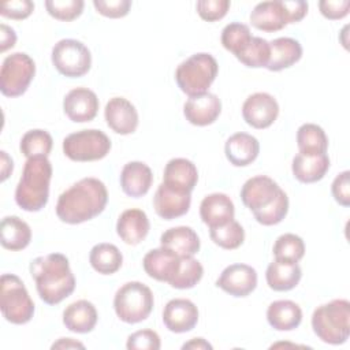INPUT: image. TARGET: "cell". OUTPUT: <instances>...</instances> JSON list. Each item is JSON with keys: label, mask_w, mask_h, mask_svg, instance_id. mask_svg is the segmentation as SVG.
I'll return each mask as SVG.
<instances>
[{"label": "cell", "mask_w": 350, "mask_h": 350, "mask_svg": "<svg viewBox=\"0 0 350 350\" xmlns=\"http://www.w3.org/2000/svg\"><path fill=\"white\" fill-rule=\"evenodd\" d=\"M89 262L92 268L101 275H112L120 269L123 256L118 246L112 243H97L89 253Z\"/></svg>", "instance_id": "33"}, {"label": "cell", "mask_w": 350, "mask_h": 350, "mask_svg": "<svg viewBox=\"0 0 350 350\" xmlns=\"http://www.w3.org/2000/svg\"><path fill=\"white\" fill-rule=\"evenodd\" d=\"M126 347L129 350H159L161 347V340L156 331L139 329L129 335Z\"/></svg>", "instance_id": "43"}, {"label": "cell", "mask_w": 350, "mask_h": 350, "mask_svg": "<svg viewBox=\"0 0 350 350\" xmlns=\"http://www.w3.org/2000/svg\"><path fill=\"white\" fill-rule=\"evenodd\" d=\"M52 164L48 157H30L25 163L22 176L15 189V201L27 212L41 211L49 198Z\"/></svg>", "instance_id": "3"}, {"label": "cell", "mask_w": 350, "mask_h": 350, "mask_svg": "<svg viewBox=\"0 0 350 350\" xmlns=\"http://www.w3.org/2000/svg\"><path fill=\"white\" fill-rule=\"evenodd\" d=\"M31 241L30 226L18 216H5L0 224V242L4 249L16 252L29 246Z\"/></svg>", "instance_id": "32"}, {"label": "cell", "mask_w": 350, "mask_h": 350, "mask_svg": "<svg viewBox=\"0 0 350 350\" xmlns=\"http://www.w3.org/2000/svg\"><path fill=\"white\" fill-rule=\"evenodd\" d=\"M302 278V269L298 262L273 260L269 262L265 279L269 288L275 291H288L293 290Z\"/></svg>", "instance_id": "30"}, {"label": "cell", "mask_w": 350, "mask_h": 350, "mask_svg": "<svg viewBox=\"0 0 350 350\" xmlns=\"http://www.w3.org/2000/svg\"><path fill=\"white\" fill-rule=\"evenodd\" d=\"M0 308L4 319L12 324H26L34 314V302L23 282L12 273L0 279Z\"/></svg>", "instance_id": "7"}, {"label": "cell", "mask_w": 350, "mask_h": 350, "mask_svg": "<svg viewBox=\"0 0 350 350\" xmlns=\"http://www.w3.org/2000/svg\"><path fill=\"white\" fill-rule=\"evenodd\" d=\"M221 112V101L213 93H204L201 96L189 97L183 105V115L186 120L194 126L212 124Z\"/></svg>", "instance_id": "18"}, {"label": "cell", "mask_w": 350, "mask_h": 350, "mask_svg": "<svg viewBox=\"0 0 350 350\" xmlns=\"http://www.w3.org/2000/svg\"><path fill=\"white\" fill-rule=\"evenodd\" d=\"M107 202L105 185L97 178H82L59 196L56 215L63 223L79 224L98 216Z\"/></svg>", "instance_id": "1"}, {"label": "cell", "mask_w": 350, "mask_h": 350, "mask_svg": "<svg viewBox=\"0 0 350 350\" xmlns=\"http://www.w3.org/2000/svg\"><path fill=\"white\" fill-rule=\"evenodd\" d=\"M97 309L88 299H78L70 304L63 312V324L71 332L88 334L97 324Z\"/></svg>", "instance_id": "26"}, {"label": "cell", "mask_w": 350, "mask_h": 350, "mask_svg": "<svg viewBox=\"0 0 350 350\" xmlns=\"http://www.w3.org/2000/svg\"><path fill=\"white\" fill-rule=\"evenodd\" d=\"M249 18L252 26L262 31H278L288 23L283 0L261 1L256 4Z\"/></svg>", "instance_id": "22"}, {"label": "cell", "mask_w": 350, "mask_h": 350, "mask_svg": "<svg viewBox=\"0 0 350 350\" xmlns=\"http://www.w3.org/2000/svg\"><path fill=\"white\" fill-rule=\"evenodd\" d=\"M235 57L252 68L267 67L269 62V42L261 37H252Z\"/></svg>", "instance_id": "38"}, {"label": "cell", "mask_w": 350, "mask_h": 350, "mask_svg": "<svg viewBox=\"0 0 350 350\" xmlns=\"http://www.w3.org/2000/svg\"><path fill=\"white\" fill-rule=\"evenodd\" d=\"M230 5L231 3L228 0H198L196 8L204 21L215 22L227 14Z\"/></svg>", "instance_id": "44"}, {"label": "cell", "mask_w": 350, "mask_h": 350, "mask_svg": "<svg viewBox=\"0 0 350 350\" xmlns=\"http://www.w3.org/2000/svg\"><path fill=\"white\" fill-rule=\"evenodd\" d=\"M0 156H1V182H4L8 178V175L12 172L14 163H12V159L7 154V152L1 150Z\"/></svg>", "instance_id": "51"}, {"label": "cell", "mask_w": 350, "mask_h": 350, "mask_svg": "<svg viewBox=\"0 0 350 350\" xmlns=\"http://www.w3.org/2000/svg\"><path fill=\"white\" fill-rule=\"evenodd\" d=\"M36 74L34 60L23 52L8 55L0 70V90L7 97L22 96Z\"/></svg>", "instance_id": "9"}, {"label": "cell", "mask_w": 350, "mask_h": 350, "mask_svg": "<svg viewBox=\"0 0 350 350\" xmlns=\"http://www.w3.org/2000/svg\"><path fill=\"white\" fill-rule=\"evenodd\" d=\"M227 160L235 167H246L252 164L260 153V142L247 133L232 134L224 145Z\"/></svg>", "instance_id": "23"}, {"label": "cell", "mask_w": 350, "mask_h": 350, "mask_svg": "<svg viewBox=\"0 0 350 350\" xmlns=\"http://www.w3.org/2000/svg\"><path fill=\"white\" fill-rule=\"evenodd\" d=\"M153 182L152 170L142 161H130L124 164L120 172V186L129 197L145 196Z\"/></svg>", "instance_id": "25"}, {"label": "cell", "mask_w": 350, "mask_h": 350, "mask_svg": "<svg viewBox=\"0 0 350 350\" xmlns=\"http://www.w3.org/2000/svg\"><path fill=\"white\" fill-rule=\"evenodd\" d=\"M331 193L335 201L342 206L350 205V172L343 171L334 179L331 185Z\"/></svg>", "instance_id": "47"}, {"label": "cell", "mask_w": 350, "mask_h": 350, "mask_svg": "<svg viewBox=\"0 0 350 350\" xmlns=\"http://www.w3.org/2000/svg\"><path fill=\"white\" fill-rule=\"evenodd\" d=\"M85 3L82 0H46L45 8L51 16L59 21H74L83 11Z\"/></svg>", "instance_id": "42"}, {"label": "cell", "mask_w": 350, "mask_h": 350, "mask_svg": "<svg viewBox=\"0 0 350 350\" xmlns=\"http://www.w3.org/2000/svg\"><path fill=\"white\" fill-rule=\"evenodd\" d=\"M288 212V197L287 194L280 189L275 200L267 205L265 208L253 212L254 219L262 224V226H275L280 223Z\"/></svg>", "instance_id": "40"}, {"label": "cell", "mask_w": 350, "mask_h": 350, "mask_svg": "<svg viewBox=\"0 0 350 350\" xmlns=\"http://www.w3.org/2000/svg\"><path fill=\"white\" fill-rule=\"evenodd\" d=\"M204 275V268L198 260L191 257H180V265L175 276L168 282L171 287L186 290L194 287Z\"/></svg>", "instance_id": "37"}, {"label": "cell", "mask_w": 350, "mask_h": 350, "mask_svg": "<svg viewBox=\"0 0 350 350\" xmlns=\"http://www.w3.org/2000/svg\"><path fill=\"white\" fill-rule=\"evenodd\" d=\"M160 245L179 257H191L200 250V238L191 227L178 226L161 234Z\"/></svg>", "instance_id": "27"}, {"label": "cell", "mask_w": 350, "mask_h": 350, "mask_svg": "<svg viewBox=\"0 0 350 350\" xmlns=\"http://www.w3.org/2000/svg\"><path fill=\"white\" fill-rule=\"evenodd\" d=\"M302 57L301 44L291 37H279L269 42V71H280L291 67Z\"/></svg>", "instance_id": "29"}, {"label": "cell", "mask_w": 350, "mask_h": 350, "mask_svg": "<svg viewBox=\"0 0 350 350\" xmlns=\"http://www.w3.org/2000/svg\"><path fill=\"white\" fill-rule=\"evenodd\" d=\"M216 286L232 297H246L257 286V272L247 264H231L221 271Z\"/></svg>", "instance_id": "12"}, {"label": "cell", "mask_w": 350, "mask_h": 350, "mask_svg": "<svg viewBox=\"0 0 350 350\" xmlns=\"http://www.w3.org/2000/svg\"><path fill=\"white\" fill-rule=\"evenodd\" d=\"M109 150V137L97 129L75 131L63 139V153L72 161L101 160Z\"/></svg>", "instance_id": "8"}, {"label": "cell", "mask_w": 350, "mask_h": 350, "mask_svg": "<svg viewBox=\"0 0 350 350\" xmlns=\"http://www.w3.org/2000/svg\"><path fill=\"white\" fill-rule=\"evenodd\" d=\"M98 104V98L93 90L88 88H75L64 96L63 109L70 120L85 123L96 118Z\"/></svg>", "instance_id": "16"}, {"label": "cell", "mask_w": 350, "mask_h": 350, "mask_svg": "<svg viewBox=\"0 0 350 350\" xmlns=\"http://www.w3.org/2000/svg\"><path fill=\"white\" fill-rule=\"evenodd\" d=\"M96 11L108 18H123L129 14L130 0H93Z\"/></svg>", "instance_id": "45"}, {"label": "cell", "mask_w": 350, "mask_h": 350, "mask_svg": "<svg viewBox=\"0 0 350 350\" xmlns=\"http://www.w3.org/2000/svg\"><path fill=\"white\" fill-rule=\"evenodd\" d=\"M142 265L145 272L159 280V282H170L179 269L180 257L165 247H157L149 250L142 260Z\"/></svg>", "instance_id": "19"}, {"label": "cell", "mask_w": 350, "mask_h": 350, "mask_svg": "<svg viewBox=\"0 0 350 350\" xmlns=\"http://www.w3.org/2000/svg\"><path fill=\"white\" fill-rule=\"evenodd\" d=\"M153 304L152 290L141 282L124 283L113 297L115 313L127 324H137L146 320L153 309Z\"/></svg>", "instance_id": "6"}, {"label": "cell", "mask_w": 350, "mask_h": 350, "mask_svg": "<svg viewBox=\"0 0 350 350\" xmlns=\"http://www.w3.org/2000/svg\"><path fill=\"white\" fill-rule=\"evenodd\" d=\"M165 328L175 334L191 331L198 323V309L190 299L175 298L167 302L163 310Z\"/></svg>", "instance_id": "15"}, {"label": "cell", "mask_w": 350, "mask_h": 350, "mask_svg": "<svg viewBox=\"0 0 350 350\" xmlns=\"http://www.w3.org/2000/svg\"><path fill=\"white\" fill-rule=\"evenodd\" d=\"M252 37L249 26L241 22H231L221 31V44L227 51L237 56Z\"/></svg>", "instance_id": "41"}, {"label": "cell", "mask_w": 350, "mask_h": 350, "mask_svg": "<svg viewBox=\"0 0 350 350\" xmlns=\"http://www.w3.org/2000/svg\"><path fill=\"white\" fill-rule=\"evenodd\" d=\"M297 145L299 153L319 154L328 149V138L325 131L314 123H304L297 130Z\"/></svg>", "instance_id": "34"}, {"label": "cell", "mask_w": 350, "mask_h": 350, "mask_svg": "<svg viewBox=\"0 0 350 350\" xmlns=\"http://www.w3.org/2000/svg\"><path fill=\"white\" fill-rule=\"evenodd\" d=\"M16 42L15 30L4 23L0 25V51L5 52L7 49L12 48Z\"/></svg>", "instance_id": "50"}, {"label": "cell", "mask_w": 350, "mask_h": 350, "mask_svg": "<svg viewBox=\"0 0 350 350\" xmlns=\"http://www.w3.org/2000/svg\"><path fill=\"white\" fill-rule=\"evenodd\" d=\"M182 349L185 350V349H193V350H212V345L211 343H208L204 338H193L191 340H189V342H186L183 346H182Z\"/></svg>", "instance_id": "53"}, {"label": "cell", "mask_w": 350, "mask_h": 350, "mask_svg": "<svg viewBox=\"0 0 350 350\" xmlns=\"http://www.w3.org/2000/svg\"><path fill=\"white\" fill-rule=\"evenodd\" d=\"M30 273L40 298L48 305H57L75 288V276L68 258L62 253L40 256L30 262Z\"/></svg>", "instance_id": "2"}, {"label": "cell", "mask_w": 350, "mask_h": 350, "mask_svg": "<svg viewBox=\"0 0 350 350\" xmlns=\"http://www.w3.org/2000/svg\"><path fill=\"white\" fill-rule=\"evenodd\" d=\"M209 237L221 249L232 250L243 243L245 230L237 220H231L223 226L209 228Z\"/></svg>", "instance_id": "36"}, {"label": "cell", "mask_w": 350, "mask_h": 350, "mask_svg": "<svg viewBox=\"0 0 350 350\" xmlns=\"http://www.w3.org/2000/svg\"><path fill=\"white\" fill-rule=\"evenodd\" d=\"M272 252L276 260L298 262L305 254V243L301 237L287 232L278 237Z\"/></svg>", "instance_id": "39"}, {"label": "cell", "mask_w": 350, "mask_h": 350, "mask_svg": "<svg viewBox=\"0 0 350 350\" xmlns=\"http://www.w3.org/2000/svg\"><path fill=\"white\" fill-rule=\"evenodd\" d=\"M280 186L267 175H257L247 179L241 189V200L252 212L269 205L278 196Z\"/></svg>", "instance_id": "14"}, {"label": "cell", "mask_w": 350, "mask_h": 350, "mask_svg": "<svg viewBox=\"0 0 350 350\" xmlns=\"http://www.w3.org/2000/svg\"><path fill=\"white\" fill-rule=\"evenodd\" d=\"M52 64L64 77H83L92 66V55L88 46L74 38H63L52 48Z\"/></svg>", "instance_id": "10"}, {"label": "cell", "mask_w": 350, "mask_h": 350, "mask_svg": "<svg viewBox=\"0 0 350 350\" xmlns=\"http://www.w3.org/2000/svg\"><path fill=\"white\" fill-rule=\"evenodd\" d=\"M279 115V104L273 96L265 92L250 94L242 105L243 120L254 129L269 127Z\"/></svg>", "instance_id": "11"}, {"label": "cell", "mask_w": 350, "mask_h": 350, "mask_svg": "<svg viewBox=\"0 0 350 350\" xmlns=\"http://www.w3.org/2000/svg\"><path fill=\"white\" fill-rule=\"evenodd\" d=\"M150 228L149 219L142 209L131 208L120 213L116 223L119 238L127 245H138L142 242Z\"/></svg>", "instance_id": "21"}, {"label": "cell", "mask_w": 350, "mask_h": 350, "mask_svg": "<svg viewBox=\"0 0 350 350\" xmlns=\"http://www.w3.org/2000/svg\"><path fill=\"white\" fill-rule=\"evenodd\" d=\"M267 320L276 331H293L298 328L302 321V310L294 301H273L267 309Z\"/></svg>", "instance_id": "31"}, {"label": "cell", "mask_w": 350, "mask_h": 350, "mask_svg": "<svg viewBox=\"0 0 350 350\" xmlns=\"http://www.w3.org/2000/svg\"><path fill=\"white\" fill-rule=\"evenodd\" d=\"M235 206L232 200L224 193H212L202 198L200 204L201 220L209 227L223 226L234 220Z\"/></svg>", "instance_id": "20"}, {"label": "cell", "mask_w": 350, "mask_h": 350, "mask_svg": "<svg viewBox=\"0 0 350 350\" xmlns=\"http://www.w3.org/2000/svg\"><path fill=\"white\" fill-rule=\"evenodd\" d=\"M191 204V193L180 191L160 183L153 196V208L164 220L180 217L189 212Z\"/></svg>", "instance_id": "13"}, {"label": "cell", "mask_w": 350, "mask_h": 350, "mask_svg": "<svg viewBox=\"0 0 350 350\" xmlns=\"http://www.w3.org/2000/svg\"><path fill=\"white\" fill-rule=\"evenodd\" d=\"M288 23H295L304 19L308 12V3L304 0H283Z\"/></svg>", "instance_id": "49"}, {"label": "cell", "mask_w": 350, "mask_h": 350, "mask_svg": "<svg viewBox=\"0 0 350 350\" xmlns=\"http://www.w3.org/2000/svg\"><path fill=\"white\" fill-rule=\"evenodd\" d=\"M219 71L216 59L211 53H194L183 60L175 71L179 89L189 97L201 96L208 92Z\"/></svg>", "instance_id": "5"}, {"label": "cell", "mask_w": 350, "mask_h": 350, "mask_svg": "<svg viewBox=\"0 0 350 350\" xmlns=\"http://www.w3.org/2000/svg\"><path fill=\"white\" fill-rule=\"evenodd\" d=\"M52 146H53V139L51 134L41 129L26 131L19 144L21 152L27 159L37 157V156L48 157L52 150Z\"/></svg>", "instance_id": "35"}, {"label": "cell", "mask_w": 350, "mask_h": 350, "mask_svg": "<svg viewBox=\"0 0 350 350\" xmlns=\"http://www.w3.org/2000/svg\"><path fill=\"white\" fill-rule=\"evenodd\" d=\"M104 118L108 127L120 135L133 134L138 127V112L124 97H112L105 105Z\"/></svg>", "instance_id": "17"}, {"label": "cell", "mask_w": 350, "mask_h": 350, "mask_svg": "<svg viewBox=\"0 0 350 350\" xmlns=\"http://www.w3.org/2000/svg\"><path fill=\"white\" fill-rule=\"evenodd\" d=\"M312 328L324 343H345L350 336V302L332 299L317 306L312 314Z\"/></svg>", "instance_id": "4"}, {"label": "cell", "mask_w": 350, "mask_h": 350, "mask_svg": "<svg viewBox=\"0 0 350 350\" xmlns=\"http://www.w3.org/2000/svg\"><path fill=\"white\" fill-rule=\"evenodd\" d=\"M329 168V157L327 153L305 154L298 153L293 159L291 171L297 180L302 183H313L323 179Z\"/></svg>", "instance_id": "28"}, {"label": "cell", "mask_w": 350, "mask_h": 350, "mask_svg": "<svg viewBox=\"0 0 350 350\" xmlns=\"http://www.w3.org/2000/svg\"><path fill=\"white\" fill-rule=\"evenodd\" d=\"M319 8L323 16L335 21L342 19L349 14L350 1L349 0H321L319 1Z\"/></svg>", "instance_id": "48"}, {"label": "cell", "mask_w": 350, "mask_h": 350, "mask_svg": "<svg viewBox=\"0 0 350 350\" xmlns=\"http://www.w3.org/2000/svg\"><path fill=\"white\" fill-rule=\"evenodd\" d=\"M197 180L198 171L193 161L183 157H176L171 159L165 164L163 183H165L167 186L180 191L191 193L197 185Z\"/></svg>", "instance_id": "24"}, {"label": "cell", "mask_w": 350, "mask_h": 350, "mask_svg": "<svg viewBox=\"0 0 350 350\" xmlns=\"http://www.w3.org/2000/svg\"><path fill=\"white\" fill-rule=\"evenodd\" d=\"M83 349L85 345L78 342V340H74L71 338H60L57 342H55L52 345V349Z\"/></svg>", "instance_id": "52"}, {"label": "cell", "mask_w": 350, "mask_h": 350, "mask_svg": "<svg viewBox=\"0 0 350 350\" xmlns=\"http://www.w3.org/2000/svg\"><path fill=\"white\" fill-rule=\"evenodd\" d=\"M34 10V3L30 0H11L3 3L0 7V14L5 18L11 19H25L27 18Z\"/></svg>", "instance_id": "46"}]
</instances>
